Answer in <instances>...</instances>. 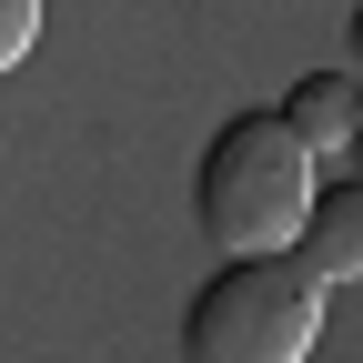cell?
<instances>
[{"label": "cell", "mask_w": 363, "mask_h": 363, "mask_svg": "<svg viewBox=\"0 0 363 363\" xmlns=\"http://www.w3.org/2000/svg\"><path fill=\"white\" fill-rule=\"evenodd\" d=\"M313 182H323L313 152H303L272 111H233V121L202 142L192 212H202V233L222 242V262H252V252H283V242H293Z\"/></svg>", "instance_id": "obj_1"}, {"label": "cell", "mask_w": 363, "mask_h": 363, "mask_svg": "<svg viewBox=\"0 0 363 363\" xmlns=\"http://www.w3.org/2000/svg\"><path fill=\"white\" fill-rule=\"evenodd\" d=\"M313 333H323V293L283 252L222 262L192 293V313H182V353L192 363H303Z\"/></svg>", "instance_id": "obj_2"}, {"label": "cell", "mask_w": 363, "mask_h": 363, "mask_svg": "<svg viewBox=\"0 0 363 363\" xmlns=\"http://www.w3.org/2000/svg\"><path fill=\"white\" fill-rule=\"evenodd\" d=\"M283 262L303 272L313 293H323V283H353V272H363V182H353V172L313 182V202H303V222H293Z\"/></svg>", "instance_id": "obj_3"}, {"label": "cell", "mask_w": 363, "mask_h": 363, "mask_svg": "<svg viewBox=\"0 0 363 363\" xmlns=\"http://www.w3.org/2000/svg\"><path fill=\"white\" fill-rule=\"evenodd\" d=\"M272 121L313 152V172H323V162L353 172V71H313V81H293V101L272 111Z\"/></svg>", "instance_id": "obj_4"}, {"label": "cell", "mask_w": 363, "mask_h": 363, "mask_svg": "<svg viewBox=\"0 0 363 363\" xmlns=\"http://www.w3.org/2000/svg\"><path fill=\"white\" fill-rule=\"evenodd\" d=\"M30 40H40V0H0V71H21Z\"/></svg>", "instance_id": "obj_5"}]
</instances>
